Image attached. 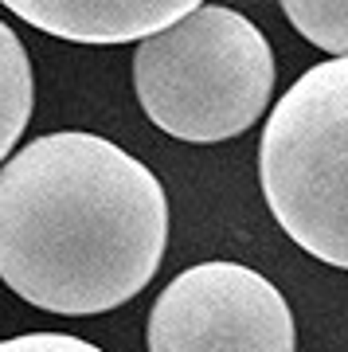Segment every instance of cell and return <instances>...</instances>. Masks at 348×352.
Here are the masks:
<instances>
[{"label":"cell","instance_id":"cell-1","mask_svg":"<svg viewBox=\"0 0 348 352\" xmlns=\"http://www.w3.org/2000/svg\"><path fill=\"white\" fill-rule=\"evenodd\" d=\"M168 247V196L122 145L63 129L0 164V282L63 317L118 309Z\"/></svg>","mask_w":348,"mask_h":352},{"label":"cell","instance_id":"cell-2","mask_svg":"<svg viewBox=\"0 0 348 352\" xmlns=\"http://www.w3.org/2000/svg\"><path fill=\"white\" fill-rule=\"evenodd\" d=\"M137 102L157 129L188 145L239 138L274 94L270 39L224 4H199L133 51Z\"/></svg>","mask_w":348,"mask_h":352},{"label":"cell","instance_id":"cell-3","mask_svg":"<svg viewBox=\"0 0 348 352\" xmlns=\"http://www.w3.org/2000/svg\"><path fill=\"white\" fill-rule=\"evenodd\" d=\"M266 208L301 251L348 270V59L309 67L259 141Z\"/></svg>","mask_w":348,"mask_h":352},{"label":"cell","instance_id":"cell-4","mask_svg":"<svg viewBox=\"0 0 348 352\" xmlns=\"http://www.w3.org/2000/svg\"><path fill=\"white\" fill-rule=\"evenodd\" d=\"M149 352H294L282 289L243 263H196L161 289L145 325Z\"/></svg>","mask_w":348,"mask_h":352},{"label":"cell","instance_id":"cell-5","mask_svg":"<svg viewBox=\"0 0 348 352\" xmlns=\"http://www.w3.org/2000/svg\"><path fill=\"white\" fill-rule=\"evenodd\" d=\"M196 8V0H8L12 16L71 43H145Z\"/></svg>","mask_w":348,"mask_h":352},{"label":"cell","instance_id":"cell-6","mask_svg":"<svg viewBox=\"0 0 348 352\" xmlns=\"http://www.w3.org/2000/svg\"><path fill=\"white\" fill-rule=\"evenodd\" d=\"M36 106V82H32V59L12 28L0 20V161L24 138L28 118Z\"/></svg>","mask_w":348,"mask_h":352},{"label":"cell","instance_id":"cell-7","mask_svg":"<svg viewBox=\"0 0 348 352\" xmlns=\"http://www.w3.org/2000/svg\"><path fill=\"white\" fill-rule=\"evenodd\" d=\"M282 12L313 47L348 59V0H286Z\"/></svg>","mask_w":348,"mask_h":352},{"label":"cell","instance_id":"cell-8","mask_svg":"<svg viewBox=\"0 0 348 352\" xmlns=\"http://www.w3.org/2000/svg\"><path fill=\"white\" fill-rule=\"evenodd\" d=\"M0 352H102V349L83 337H71V333H24V337L0 340Z\"/></svg>","mask_w":348,"mask_h":352}]
</instances>
